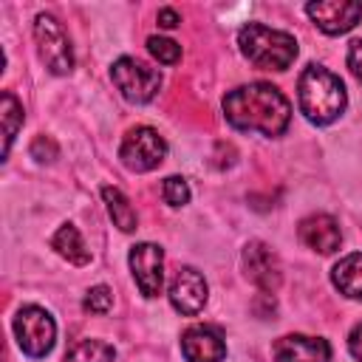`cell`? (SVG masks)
I'll return each mask as SVG.
<instances>
[{"label":"cell","mask_w":362,"mask_h":362,"mask_svg":"<svg viewBox=\"0 0 362 362\" xmlns=\"http://www.w3.org/2000/svg\"><path fill=\"white\" fill-rule=\"evenodd\" d=\"M223 116L238 130H257L263 136H283L291 122V105L280 88L269 82H249L223 96Z\"/></svg>","instance_id":"6da1fadb"},{"label":"cell","mask_w":362,"mask_h":362,"mask_svg":"<svg viewBox=\"0 0 362 362\" xmlns=\"http://www.w3.org/2000/svg\"><path fill=\"white\" fill-rule=\"evenodd\" d=\"M297 102H300V113L311 122V124H331L342 110H345V85L337 74H331L322 65H308L300 74L297 82Z\"/></svg>","instance_id":"7a4b0ae2"},{"label":"cell","mask_w":362,"mask_h":362,"mask_svg":"<svg viewBox=\"0 0 362 362\" xmlns=\"http://www.w3.org/2000/svg\"><path fill=\"white\" fill-rule=\"evenodd\" d=\"M238 45L243 57L260 71H286L297 57V40L263 23L243 25L238 31Z\"/></svg>","instance_id":"3957f363"},{"label":"cell","mask_w":362,"mask_h":362,"mask_svg":"<svg viewBox=\"0 0 362 362\" xmlns=\"http://www.w3.org/2000/svg\"><path fill=\"white\" fill-rule=\"evenodd\" d=\"M34 42H37V54L45 62V68L57 76L71 74L74 68V48L71 40L62 28V23L54 14H37L34 20Z\"/></svg>","instance_id":"277c9868"},{"label":"cell","mask_w":362,"mask_h":362,"mask_svg":"<svg viewBox=\"0 0 362 362\" xmlns=\"http://www.w3.org/2000/svg\"><path fill=\"white\" fill-rule=\"evenodd\" d=\"M110 79L119 88V93L133 105L150 102L161 88L158 68H150L147 62H141L136 57H119L110 68Z\"/></svg>","instance_id":"5b68a950"},{"label":"cell","mask_w":362,"mask_h":362,"mask_svg":"<svg viewBox=\"0 0 362 362\" xmlns=\"http://www.w3.org/2000/svg\"><path fill=\"white\" fill-rule=\"evenodd\" d=\"M14 337L23 354L40 359L54 348V339H57L54 317L40 305H23L14 317Z\"/></svg>","instance_id":"8992f818"},{"label":"cell","mask_w":362,"mask_h":362,"mask_svg":"<svg viewBox=\"0 0 362 362\" xmlns=\"http://www.w3.org/2000/svg\"><path fill=\"white\" fill-rule=\"evenodd\" d=\"M167 156V141L158 136V130L139 124L133 130H127V136L122 139L119 147V158L127 170L133 173H150L156 170Z\"/></svg>","instance_id":"52a82bcc"},{"label":"cell","mask_w":362,"mask_h":362,"mask_svg":"<svg viewBox=\"0 0 362 362\" xmlns=\"http://www.w3.org/2000/svg\"><path fill=\"white\" fill-rule=\"evenodd\" d=\"M305 14L322 34H345L362 20V3L356 0H317L305 6Z\"/></svg>","instance_id":"ba28073f"},{"label":"cell","mask_w":362,"mask_h":362,"mask_svg":"<svg viewBox=\"0 0 362 362\" xmlns=\"http://www.w3.org/2000/svg\"><path fill=\"white\" fill-rule=\"evenodd\" d=\"M130 269L144 297H158L164 283V252L156 243H136L130 249Z\"/></svg>","instance_id":"9c48e42d"},{"label":"cell","mask_w":362,"mask_h":362,"mask_svg":"<svg viewBox=\"0 0 362 362\" xmlns=\"http://www.w3.org/2000/svg\"><path fill=\"white\" fill-rule=\"evenodd\" d=\"M243 269H246L249 280H252L257 288H263L266 294H272V291L280 288L283 269H280L277 255H274L266 243L252 240V243L243 249Z\"/></svg>","instance_id":"30bf717a"},{"label":"cell","mask_w":362,"mask_h":362,"mask_svg":"<svg viewBox=\"0 0 362 362\" xmlns=\"http://www.w3.org/2000/svg\"><path fill=\"white\" fill-rule=\"evenodd\" d=\"M206 291H209V288H206L204 274H201L198 269H192V266H181V269L175 272L173 283H170V303H173L175 311L192 317V314H198V311L204 308Z\"/></svg>","instance_id":"8fae6325"},{"label":"cell","mask_w":362,"mask_h":362,"mask_svg":"<svg viewBox=\"0 0 362 362\" xmlns=\"http://www.w3.org/2000/svg\"><path fill=\"white\" fill-rule=\"evenodd\" d=\"M181 351L187 362H223L226 342L223 334L212 325H189L181 334Z\"/></svg>","instance_id":"7c38bea8"},{"label":"cell","mask_w":362,"mask_h":362,"mask_svg":"<svg viewBox=\"0 0 362 362\" xmlns=\"http://www.w3.org/2000/svg\"><path fill=\"white\" fill-rule=\"evenodd\" d=\"M274 362H331V345L320 337L286 334L272 345Z\"/></svg>","instance_id":"4fadbf2b"},{"label":"cell","mask_w":362,"mask_h":362,"mask_svg":"<svg viewBox=\"0 0 362 362\" xmlns=\"http://www.w3.org/2000/svg\"><path fill=\"white\" fill-rule=\"evenodd\" d=\"M297 235L308 249H314L320 255H334L339 249V243H342V232H339L337 218L322 215V212L303 218L300 226H297Z\"/></svg>","instance_id":"5bb4252c"},{"label":"cell","mask_w":362,"mask_h":362,"mask_svg":"<svg viewBox=\"0 0 362 362\" xmlns=\"http://www.w3.org/2000/svg\"><path fill=\"white\" fill-rule=\"evenodd\" d=\"M331 280L339 288V294H345L351 300H362V252L345 255L331 269Z\"/></svg>","instance_id":"9a60e30c"},{"label":"cell","mask_w":362,"mask_h":362,"mask_svg":"<svg viewBox=\"0 0 362 362\" xmlns=\"http://www.w3.org/2000/svg\"><path fill=\"white\" fill-rule=\"evenodd\" d=\"M51 246L57 249V255H62L74 266H85L90 260V252H88V246H85V240L74 223H62L57 229V235L51 238Z\"/></svg>","instance_id":"2e32d148"},{"label":"cell","mask_w":362,"mask_h":362,"mask_svg":"<svg viewBox=\"0 0 362 362\" xmlns=\"http://www.w3.org/2000/svg\"><path fill=\"white\" fill-rule=\"evenodd\" d=\"M0 119H3V158L11 150V141L17 136V130L23 127V105L17 102V96L11 90H3L0 99Z\"/></svg>","instance_id":"e0dca14e"},{"label":"cell","mask_w":362,"mask_h":362,"mask_svg":"<svg viewBox=\"0 0 362 362\" xmlns=\"http://www.w3.org/2000/svg\"><path fill=\"white\" fill-rule=\"evenodd\" d=\"M102 198L107 204V212L113 218V223L122 229V232H133L136 229V212L130 206V201L116 189V187H102Z\"/></svg>","instance_id":"ac0fdd59"},{"label":"cell","mask_w":362,"mask_h":362,"mask_svg":"<svg viewBox=\"0 0 362 362\" xmlns=\"http://www.w3.org/2000/svg\"><path fill=\"white\" fill-rule=\"evenodd\" d=\"M113 356H116L113 345L102 339H82L65 354L62 362H113Z\"/></svg>","instance_id":"d6986e66"},{"label":"cell","mask_w":362,"mask_h":362,"mask_svg":"<svg viewBox=\"0 0 362 362\" xmlns=\"http://www.w3.org/2000/svg\"><path fill=\"white\" fill-rule=\"evenodd\" d=\"M147 51L158 62H164V65H175L181 59V45L173 42V40H167V37H150L147 40Z\"/></svg>","instance_id":"ffe728a7"},{"label":"cell","mask_w":362,"mask_h":362,"mask_svg":"<svg viewBox=\"0 0 362 362\" xmlns=\"http://www.w3.org/2000/svg\"><path fill=\"white\" fill-rule=\"evenodd\" d=\"M161 195H164V201H167L170 206H184V204L189 201V187H187L184 178L170 175V178H164V184H161Z\"/></svg>","instance_id":"44dd1931"},{"label":"cell","mask_w":362,"mask_h":362,"mask_svg":"<svg viewBox=\"0 0 362 362\" xmlns=\"http://www.w3.org/2000/svg\"><path fill=\"white\" fill-rule=\"evenodd\" d=\"M110 305H113V294H110L107 286H93L82 300V308L90 311V314H107Z\"/></svg>","instance_id":"7402d4cb"},{"label":"cell","mask_w":362,"mask_h":362,"mask_svg":"<svg viewBox=\"0 0 362 362\" xmlns=\"http://www.w3.org/2000/svg\"><path fill=\"white\" fill-rule=\"evenodd\" d=\"M31 156L37 161H54L59 156V147H57V141L51 136H37L34 144H31Z\"/></svg>","instance_id":"603a6c76"},{"label":"cell","mask_w":362,"mask_h":362,"mask_svg":"<svg viewBox=\"0 0 362 362\" xmlns=\"http://www.w3.org/2000/svg\"><path fill=\"white\" fill-rule=\"evenodd\" d=\"M348 68H351V74L362 82V40H354V42L348 45Z\"/></svg>","instance_id":"cb8c5ba5"},{"label":"cell","mask_w":362,"mask_h":362,"mask_svg":"<svg viewBox=\"0 0 362 362\" xmlns=\"http://www.w3.org/2000/svg\"><path fill=\"white\" fill-rule=\"evenodd\" d=\"M348 348H351L354 359H359V362H362V322H359V325H354V331H351V337H348Z\"/></svg>","instance_id":"d4e9b609"},{"label":"cell","mask_w":362,"mask_h":362,"mask_svg":"<svg viewBox=\"0 0 362 362\" xmlns=\"http://www.w3.org/2000/svg\"><path fill=\"white\" fill-rule=\"evenodd\" d=\"M178 23H181V17H178L175 8H161V11H158V25H161V28H175Z\"/></svg>","instance_id":"484cf974"}]
</instances>
